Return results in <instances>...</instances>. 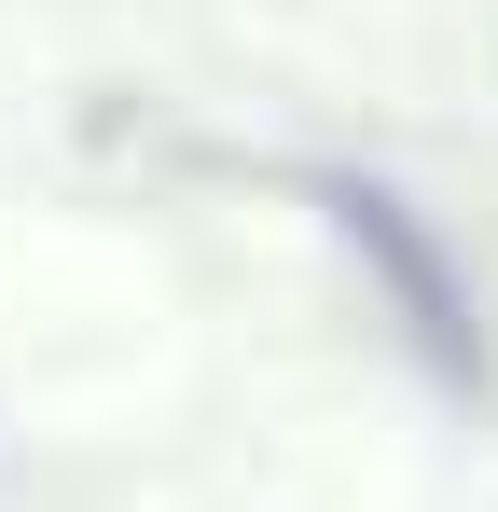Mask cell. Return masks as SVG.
Here are the masks:
<instances>
[{
	"mask_svg": "<svg viewBox=\"0 0 498 512\" xmlns=\"http://www.w3.org/2000/svg\"><path fill=\"white\" fill-rule=\"evenodd\" d=\"M319 208H332V236L374 263V291L402 305V333H415V360L443 374V388H471L485 402V319H471V277L443 263V236L415 222L388 180H319Z\"/></svg>",
	"mask_w": 498,
	"mask_h": 512,
	"instance_id": "cell-1",
	"label": "cell"
}]
</instances>
